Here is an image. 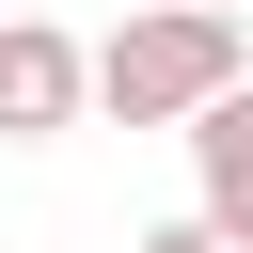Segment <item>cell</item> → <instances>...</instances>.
I'll return each instance as SVG.
<instances>
[{"label":"cell","mask_w":253,"mask_h":253,"mask_svg":"<svg viewBox=\"0 0 253 253\" xmlns=\"http://www.w3.org/2000/svg\"><path fill=\"white\" fill-rule=\"evenodd\" d=\"M221 16H237V0H221Z\"/></svg>","instance_id":"5b68a950"},{"label":"cell","mask_w":253,"mask_h":253,"mask_svg":"<svg viewBox=\"0 0 253 253\" xmlns=\"http://www.w3.org/2000/svg\"><path fill=\"white\" fill-rule=\"evenodd\" d=\"M190 174H206V221H221V237L253 253V79L190 111Z\"/></svg>","instance_id":"3957f363"},{"label":"cell","mask_w":253,"mask_h":253,"mask_svg":"<svg viewBox=\"0 0 253 253\" xmlns=\"http://www.w3.org/2000/svg\"><path fill=\"white\" fill-rule=\"evenodd\" d=\"M79 95H95V47L47 16H0V142H63Z\"/></svg>","instance_id":"7a4b0ae2"},{"label":"cell","mask_w":253,"mask_h":253,"mask_svg":"<svg viewBox=\"0 0 253 253\" xmlns=\"http://www.w3.org/2000/svg\"><path fill=\"white\" fill-rule=\"evenodd\" d=\"M126 253H237V237H221V221L190 206V221H158V237H126Z\"/></svg>","instance_id":"277c9868"},{"label":"cell","mask_w":253,"mask_h":253,"mask_svg":"<svg viewBox=\"0 0 253 253\" xmlns=\"http://www.w3.org/2000/svg\"><path fill=\"white\" fill-rule=\"evenodd\" d=\"M206 95H237V16L221 0H158L95 47V111L111 126H190Z\"/></svg>","instance_id":"6da1fadb"}]
</instances>
